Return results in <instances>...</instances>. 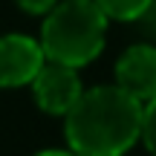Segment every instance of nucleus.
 Wrapping results in <instances>:
<instances>
[{"instance_id": "6", "label": "nucleus", "mask_w": 156, "mask_h": 156, "mask_svg": "<svg viewBox=\"0 0 156 156\" xmlns=\"http://www.w3.org/2000/svg\"><path fill=\"white\" fill-rule=\"evenodd\" d=\"M151 0H95L107 20H139Z\"/></svg>"}, {"instance_id": "2", "label": "nucleus", "mask_w": 156, "mask_h": 156, "mask_svg": "<svg viewBox=\"0 0 156 156\" xmlns=\"http://www.w3.org/2000/svg\"><path fill=\"white\" fill-rule=\"evenodd\" d=\"M104 35L107 17L95 0H64L46 15L38 44L46 61L78 69L101 55Z\"/></svg>"}, {"instance_id": "7", "label": "nucleus", "mask_w": 156, "mask_h": 156, "mask_svg": "<svg viewBox=\"0 0 156 156\" xmlns=\"http://www.w3.org/2000/svg\"><path fill=\"white\" fill-rule=\"evenodd\" d=\"M139 136L145 139L147 151L156 156V98L142 107V133Z\"/></svg>"}, {"instance_id": "4", "label": "nucleus", "mask_w": 156, "mask_h": 156, "mask_svg": "<svg viewBox=\"0 0 156 156\" xmlns=\"http://www.w3.org/2000/svg\"><path fill=\"white\" fill-rule=\"evenodd\" d=\"M116 87L136 98L139 104L156 98V46L136 44L124 49V55L116 64Z\"/></svg>"}, {"instance_id": "9", "label": "nucleus", "mask_w": 156, "mask_h": 156, "mask_svg": "<svg viewBox=\"0 0 156 156\" xmlns=\"http://www.w3.org/2000/svg\"><path fill=\"white\" fill-rule=\"evenodd\" d=\"M35 156H75L73 151H41V153H35Z\"/></svg>"}, {"instance_id": "5", "label": "nucleus", "mask_w": 156, "mask_h": 156, "mask_svg": "<svg viewBox=\"0 0 156 156\" xmlns=\"http://www.w3.org/2000/svg\"><path fill=\"white\" fill-rule=\"evenodd\" d=\"M44 61L41 44L29 35H0V87L32 84Z\"/></svg>"}, {"instance_id": "3", "label": "nucleus", "mask_w": 156, "mask_h": 156, "mask_svg": "<svg viewBox=\"0 0 156 156\" xmlns=\"http://www.w3.org/2000/svg\"><path fill=\"white\" fill-rule=\"evenodd\" d=\"M32 93L41 110L52 113V116H67L84 90H81V78L73 67L44 61V67L32 78Z\"/></svg>"}, {"instance_id": "1", "label": "nucleus", "mask_w": 156, "mask_h": 156, "mask_svg": "<svg viewBox=\"0 0 156 156\" xmlns=\"http://www.w3.org/2000/svg\"><path fill=\"white\" fill-rule=\"evenodd\" d=\"M142 133V104L119 87H93L67 113V142L75 156H122Z\"/></svg>"}, {"instance_id": "8", "label": "nucleus", "mask_w": 156, "mask_h": 156, "mask_svg": "<svg viewBox=\"0 0 156 156\" xmlns=\"http://www.w3.org/2000/svg\"><path fill=\"white\" fill-rule=\"evenodd\" d=\"M55 3L58 0H17V6L23 12H29V15H49L55 9Z\"/></svg>"}]
</instances>
